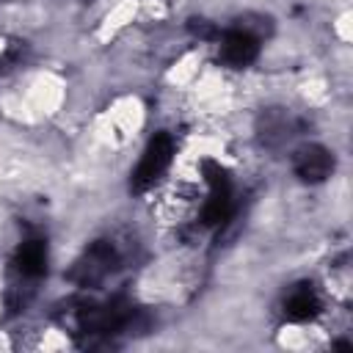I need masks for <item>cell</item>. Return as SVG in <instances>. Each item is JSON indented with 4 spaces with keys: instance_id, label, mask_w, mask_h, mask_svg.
I'll return each instance as SVG.
<instances>
[{
    "instance_id": "1",
    "label": "cell",
    "mask_w": 353,
    "mask_h": 353,
    "mask_svg": "<svg viewBox=\"0 0 353 353\" xmlns=\"http://www.w3.org/2000/svg\"><path fill=\"white\" fill-rule=\"evenodd\" d=\"M138 309L127 298H113L108 303H83L74 309V328L85 336H113L135 323Z\"/></svg>"
},
{
    "instance_id": "2",
    "label": "cell",
    "mask_w": 353,
    "mask_h": 353,
    "mask_svg": "<svg viewBox=\"0 0 353 353\" xmlns=\"http://www.w3.org/2000/svg\"><path fill=\"white\" fill-rule=\"evenodd\" d=\"M204 179H207V201L201 210V223L210 229H221L232 221L234 215V188H232V176L223 165H218L215 160H204L201 163Z\"/></svg>"
},
{
    "instance_id": "3",
    "label": "cell",
    "mask_w": 353,
    "mask_h": 353,
    "mask_svg": "<svg viewBox=\"0 0 353 353\" xmlns=\"http://www.w3.org/2000/svg\"><path fill=\"white\" fill-rule=\"evenodd\" d=\"M11 270L17 276V284L8 292V306L17 312L19 306H25V295H22V284H33L44 276L47 270V240L41 234H30L19 243V248L14 251L11 259Z\"/></svg>"
},
{
    "instance_id": "4",
    "label": "cell",
    "mask_w": 353,
    "mask_h": 353,
    "mask_svg": "<svg viewBox=\"0 0 353 353\" xmlns=\"http://www.w3.org/2000/svg\"><path fill=\"white\" fill-rule=\"evenodd\" d=\"M174 149H176V143H174V135H171V132H165V130L154 132V135H152V141H149V143H146V149H143L141 163H138V165H135V171H132L130 188H132L135 193L149 190V188H152V185L165 174V168L171 165Z\"/></svg>"
},
{
    "instance_id": "5",
    "label": "cell",
    "mask_w": 353,
    "mask_h": 353,
    "mask_svg": "<svg viewBox=\"0 0 353 353\" xmlns=\"http://www.w3.org/2000/svg\"><path fill=\"white\" fill-rule=\"evenodd\" d=\"M121 262V254L116 248L113 240H97L74 265V270L69 273V279L80 287H94L99 281H105Z\"/></svg>"
},
{
    "instance_id": "6",
    "label": "cell",
    "mask_w": 353,
    "mask_h": 353,
    "mask_svg": "<svg viewBox=\"0 0 353 353\" xmlns=\"http://www.w3.org/2000/svg\"><path fill=\"white\" fill-rule=\"evenodd\" d=\"M218 50H221V61L232 69H243L248 63L256 61L259 55V36H254L245 28H229V30H218Z\"/></svg>"
},
{
    "instance_id": "7",
    "label": "cell",
    "mask_w": 353,
    "mask_h": 353,
    "mask_svg": "<svg viewBox=\"0 0 353 353\" xmlns=\"http://www.w3.org/2000/svg\"><path fill=\"white\" fill-rule=\"evenodd\" d=\"M292 171L301 182H309V185H317L323 179L331 176L334 171V154L320 146V143H309V146H301L292 157Z\"/></svg>"
},
{
    "instance_id": "8",
    "label": "cell",
    "mask_w": 353,
    "mask_h": 353,
    "mask_svg": "<svg viewBox=\"0 0 353 353\" xmlns=\"http://www.w3.org/2000/svg\"><path fill=\"white\" fill-rule=\"evenodd\" d=\"M317 312H320V298H317V292H314L312 284H298V287H292L284 295V303H281L284 320H290V323H306V320L317 317Z\"/></svg>"
},
{
    "instance_id": "9",
    "label": "cell",
    "mask_w": 353,
    "mask_h": 353,
    "mask_svg": "<svg viewBox=\"0 0 353 353\" xmlns=\"http://www.w3.org/2000/svg\"><path fill=\"white\" fill-rule=\"evenodd\" d=\"M85 3H88V0H85Z\"/></svg>"
}]
</instances>
